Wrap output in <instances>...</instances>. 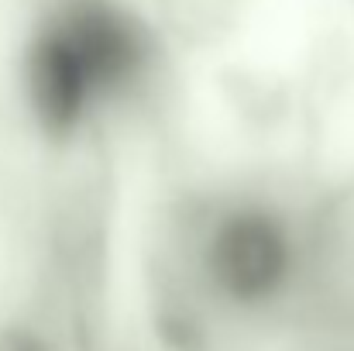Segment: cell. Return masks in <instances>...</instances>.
<instances>
[{
    "instance_id": "obj_2",
    "label": "cell",
    "mask_w": 354,
    "mask_h": 351,
    "mask_svg": "<svg viewBox=\"0 0 354 351\" xmlns=\"http://www.w3.org/2000/svg\"><path fill=\"white\" fill-rule=\"evenodd\" d=\"M169 21L183 31H210L224 14H231L237 0H158Z\"/></svg>"
},
{
    "instance_id": "obj_1",
    "label": "cell",
    "mask_w": 354,
    "mask_h": 351,
    "mask_svg": "<svg viewBox=\"0 0 354 351\" xmlns=\"http://www.w3.org/2000/svg\"><path fill=\"white\" fill-rule=\"evenodd\" d=\"M327 197L272 176L186 186L162 214V300L172 338L200 351L217 338L303 341L327 331Z\"/></svg>"
}]
</instances>
